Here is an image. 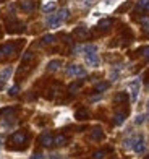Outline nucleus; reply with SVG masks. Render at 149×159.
Returning <instances> with one entry per match:
<instances>
[{
	"instance_id": "nucleus-1",
	"label": "nucleus",
	"mask_w": 149,
	"mask_h": 159,
	"mask_svg": "<svg viewBox=\"0 0 149 159\" xmlns=\"http://www.w3.org/2000/svg\"><path fill=\"white\" fill-rule=\"evenodd\" d=\"M131 149L134 151V153H138V154H143L144 151H146V141H144V138L141 135L134 136V141H133Z\"/></svg>"
},
{
	"instance_id": "nucleus-2",
	"label": "nucleus",
	"mask_w": 149,
	"mask_h": 159,
	"mask_svg": "<svg viewBox=\"0 0 149 159\" xmlns=\"http://www.w3.org/2000/svg\"><path fill=\"white\" fill-rule=\"evenodd\" d=\"M67 75L68 76L83 78V76H86V70H84L81 65H70V67L67 68Z\"/></svg>"
},
{
	"instance_id": "nucleus-3",
	"label": "nucleus",
	"mask_w": 149,
	"mask_h": 159,
	"mask_svg": "<svg viewBox=\"0 0 149 159\" xmlns=\"http://www.w3.org/2000/svg\"><path fill=\"white\" fill-rule=\"evenodd\" d=\"M84 60H86V63L89 65V67H99V63H101V59H99L97 52H91V54H84Z\"/></svg>"
},
{
	"instance_id": "nucleus-4",
	"label": "nucleus",
	"mask_w": 149,
	"mask_h": 159,
	"mask_svg": "<svg viewBox=\"0 0 149 159\" xmlns=\"http://www.w3.org/2000/svg\"><path fill=\"white\" fill-rule=\"evenodd\" d=\"M46 23H47L49 28H59L63 23V18L59 15V13H55V15H50V16L46 20Z\"/></svg>"
},
{
	"instance_id": "nucleus-5",
	"label": "nucleus",
	"mask_w": 149,
	"mask_h": 159,
	"mask_svg": "<svg viewBox=\"0 0 149 159\" xmlns=\"http://www.w3.org/2000/svg\"><path fill=\"white\" fill-rule=\"evenodd\" d=\"M138 94H139V80H134V81L130 83V98L133 102H136Z\"/></svg>"
},
{
	"instance_id": "nucleus-6",
	"label": "nucleus",
	"mask_w": 149,
	"mask_h": 159,
	"mask_svg": "<svg viewBox=\"0 0 149 159\" xmlns=\"http://www.w3.org/2000/svg\"><path fill=\"white\" fill-rule=\"evenodd\" d=\"M11 73H13V68H11V67H5V68H2V70H0V81H2V83L8 81L10 76H11Z\"/></svg>"
},
{
	"instance_id": "nucleus-7",
	"label": "nucleus",
	"mask_w": 149,
	"mask_h": 159,
	"mask_svg": "<svg viewBox=\"0 0 149 159\" xmlns=\"http://www.w3.org/2000/svg\"><path fill=\"white\" fill-rule=\"evenodd\" d=\"M41 144H42V146H46V148L52 146V144H54L52 135H50V133H42V135H41Z\"/></svg>"
},
{
	"instance_id": "nucleus-8",
	"label": "nucleus",
	"mask_w": 149,
	"mask_h": 159,
	"mask_svg": "<svg viewBox=\"0 0 149 159\" xmlns=\"http://www.w3.org/2000/svg\"><path fill=\"white\" fill-rule=\"evenodd\" d=\"M34 8H36V2L34 0H24V2H21V10L23 11H33Z\"/></svg>"
},
{
	"instance_id": "nucleus-9",
	"label": "nucleus",
	"mask_w": 149,
	"mask_h": 159,
	"mask_svg": "<svg viewBox=\"0 0 149 159\" xmlns=\"http://www.w3.org/2000/svg\"><path fill=\"white\" fill-rule=\"evenodd\" d=\"M91 140H94V141L104 140V132H102L101 128H94L93 132H91Z\"/></svg>"
},
{
	"instance_id": "nucleus-10",
	"label": "nucleus",
	"mask_w": 149,
	"mask_h": 159,
	"mask_svg": "<svg viewBox=\"0 0 149 159\" xmlns=\"http://www.w3.org/2000/svg\"><path fill=\"white\" fill-rule=\"evenodd\" d=\"M2 54H3V57L13 55V54H15V46H13V44H5V46H2Z\"/></svg>"
},
{
	"instance_id": "nucleus-11",
	"label": "nucleus",
	"mask_w": 149,
	"mask_h": 159,
	"mask_svg": "<svg viewBox=\"0 0 149 159\" xmlns=\"http://www.w3.org/2000/svg\"><path fill=\"white\" fill-rule=\"evenodd\" d=\"M11 141H13V143H16V144L24 143V141H26V133H23V132H18V133H15V135L11 136Z\"/></svg>"
},
{
	"instance_id": "nucleus-12",
	"label": "nucleus",
	"mask_w": 149,
	"mask_h": 159,
	"mask_svg": "<svg viewBox=\"0 0 149 159\" xmlns=\"http://www.w3.org/2000/svg\"><path fill=\"white\" fill-rule=\"evenodd\" d=\"M60 65H62L60 60H50V62L47 63V70L49 71H57V70L60 68Z\"/></svg>"
},
{
	"instance_id": "nucleus-13",
	"label": "nucleus",
	"mask_w": 149,
	"mask_h": 159,
	"mask_svg": "<svg viewBox=\"0 0 149 159\" xmlns=\"http://www.w3.org/2000/svg\"><path fill=\"white\" fill-rule=\"evenodd\" d=\"M55 7H57V3L54 2V0H49V2H46L44 5H42V11H46V13H49V11H52V10H55Z\"/></svg>"
},
{
	"instance_id": "nucleus-14",
	"label": "nucleus",
	"mask_w": 149,
	"mask_h": 159,
	"mask_svg": "<svg viewBox=\"0 0 149 159\" xmlns=\"http://www.w3.org/2000/svg\"><path fill=\"white\" fill-rule=\"evenodd\" d=\"M112 23L113 21L112 20H102L101 23H99V30H102V31H107V30H110V26H112Z\"/></svg>"
},
{
	"instance_id": "nucleus-15",
	"label": "nucleus",
	"mask_w": 149,
	"mask_h": 159,
	"mask_svg": "<svg viewBox=\"0 0 149 159\" xmlns=\"http://www.w3.org/2000/svg\"><path fill=\"white\" fill-rule=\"evenodd\" d=\"M109 86H110L109 81H101V83L96 84V91H97V93H104L105 89H109Z\"/></svg>"
},
{
	"instance_id": "nucleus-16",
	"label": "nucleus",
	"mask_w": 149,
	"mask_h": 159,
	"mask_svg": "<svg viewBox=\"0 0 149 159\" xmlns=\"http://www.w3.org/2000/svg\"><path fill=\"white\" fill-rule=\"evenodd\" d=\"M83 52H84V54L97 52V46H96V44H86V46H83Z\"/></svg>"
},
{
	"instance_id": "nucleus-17",
	"label": "nucleus",
	"mask_w": 149,
	"mask_h": 159,
	"mask_svg": "<svg viewBox=\"0 0 149 159\" xmlns=\"http://www.w3.org/2000/svg\"><path fill=\"white\" fill-rule=\"evenodd\" d=\"M65 143H67V136H63V135H59L54 138V144H57V146H63Z\"/></svg>"
},
{
	"instance_id": "nucleus-18",
	"label": "nucleus",
	"mask_w": 149,
	"mask_h": 159,
	"mask_svg": "<svg viewBox=\"0 0 149 159\" xmlns=\"http://www.w3.org/2000/svg\"><path fill=\"white\" fill-rule=\"evenodd\" d=\"M125 119H126L125 114H117L115 117H113V124H115V125H122L125 122Z\"/></svg>"
},
{
	"instance_id": "nucleus-19",
	"label": "nucleus",
	"mask_w": 149,
	"mask_h": 159,
	"mask_svg": "<svg viewBox=\"0 0 149 159\" xmlns=\"http://www.w3.org/2000/svg\"><path fill=\"white\" fill-rule=\"evenodd\" d=\"M138 10H149V0H138Z\"/></svg>"
},
{
	"instance_id": "nucleus-20",
	"label": "nucleus",
	"mask_w": 149,
	"mask_h": 159,
	"mask_svg": "<svg viewBox=\"0 0 149 159\" xmlns=\"http://www.w3.org/2000/svg\"><path fill=\"white\" fill-rule=\"evenodd\" d=\"M55 42V36L54 34H47L42 38V44H54Z\"/></svg>"
},
{
	"instance_id": "nucleus-21",
	"label": "nucleus",
	"mask_w": 149,
	"mask_h": 159,
	"mask_svg": "<svg viewBox=\"0 0 149 159\" xmlns=\"http://www.w3.org/2000/svg\"><path fill=\"white\" fill-rule=\"evenodd\" d=\"M76 34L80 36V38H86V36L89 34V33H88V28H84V26H80V28H78V30H76Z\"/></svg>"
},
{
	"instance_id": "nucleus-22",
	"label": "nucleus",
	"mask_w": 149,
	"mask_h": 159,
	"mask_svg": "<svg viewBox=\"0 0 149 159\" xmlns=\"http://www.w3.org/2000/svg\"><path fill=\"white\" fill-rule=\"evenodd\" d=\"M86 117H88V111H86V109H80V111H76V119L83 120V119H86Z\"/></svg>"
},
{
	"instance_id": "nucleus-23",
	"label": "nucleus",
	"mask_w": 149,
	"mask_h": 159,
	"mask_svg": "<svg viewBox=\"0 0 149 159\" xmlns=\"http://www.w3.org/2000/svg\"><path fill=\"white\" fill-rule=\"evenodd\" d=\"M147 119V115H144V114H139L136 119H134V124L136 125H141V124H144V120Z\"/></svg>"
},
{
	"instance_id": "nucleus-24",
	"label": "nucleus",
	"mask_w": 149,
	"mask_h": 159,
	"mask_svg": "<svg viewBox=\"0 0 149 159\" xmlns=\"http://www.w3.org/2000/svg\"><path fill=\"white\" fill-rule=\"evenodd\" d=\"M126 99H128V96H126V93H120V94H117V98H115L117 102H125Z\"/></svg>"
},
{
	"instance_id": "nucleus-25",
	"label": "nucleus",
	"mask_w": 149,
	"mask_h": 159,
	"mask_svg": "<svg viewBox=\"0 0 149 159\" xmlns=\"http://www.w3.org/2000/svg\"><path fill=\"white\" fill-rule=\"evenodd\" d=\"M93 157H94V159H104V157H105V151H104V149L96 151V153L93 154Z\"/></svg>"
},
{
	"instance_id": "nucleus-26",
	"label": "nucleus",
	"mask_w": 149,
	"mask_h": 159,
	"mask_svg": "<svg viewBox=\"0 0 149 159\" xmlns=\"http://www.w3.org/2000/svg\"><path fill=\"white\" fill-rule=\"evenodd\" d=\"M59 15H60V16L63 18V21H65V20H67V18L70 16V10H68V8H62V10L59 11Z\"/></svg>"
},
{
	"instance_id": "nucleus-27",
	"label": "nucleus",
	"mask_w": 149,
	"mask_h": 159,
	"mask_svg": "<svg viewBox=\"0 0 149 159\" xmlns=\"http://www.w3.org/2000/svg\"><path fill=\"white\" fill-rule=\"evenodd\" d=\"M139 52H141V55H143L146 60H149V47H143V49L139 50Z\"/></svg>"
},
{
	"instance_id": "nucleus-28",
	"label": "nucleus",
	"mask_w": 149,
	"mask_h": 159,
	"mask_svg": "<svg viewBox=\"0 0 149 159\" xmlns=\"http://www.w3.org/2000/svg\"><path fill=\"white\" fill-rule=\"evenodd\" d=\"M18 91H20L18 86H11V88L8 89V94H10V96H16V94H18Z\"/></svg>"
},
{
	"instance_id": "nucleus-29",
	"label": "nucleus",
	"mask_w": 149,
	"mask_h": 159,
	"mask_svg": "<svg viewBox=\"0 0 149 159\" xmlns=\"http://www.w3.org/2000/svg\"><path fill=\"white\" fill-rule=\"evenodd\" d=\"M80 86H81V81H76V83H73L72 86H70V93H75L78 88H80Z\"/></svg>"
},
{
	"instance_id": "nucleus-30",
	"label": "nucleus",
	"mask_w": 149,
	"mask_h": 159,
	"mask_svg": "<svg viewBox=\"0 0 149 159\" xmlns=\"http://www.w3.org/2000/svg\"><path fill=\"white\" fill-rule=\"evenodd\" d=\"M118 75H120V71H118V70H112V73H110V80H112V81H115V80L118 78Z\"/></svg>"
},
{
	"instance_id": "nucleus-31",
	"label": "nucleus",
	"mask_w": 149,
	"mask_h": 159,
	"mask_svg": "<svg viewBox=\"0 0 149 159\" xmlns=\"http://www.w3.org/2000/svg\"><path fill=\"white\" fill-rule=\"evenodd\" d=\"M31 59H33V54H31V52H26L24 57H23V62H29Z\"/></svg>"
},
{
	"instance_id": "nucleus-32",
	"label": "nucleus",
	"mask_w": 149,
	"mask_h": 159,
	"mask_svg": "<svg viewBox=\"0 0 149 159\" xmlns=\"http://www.w3.org/2000/svg\"><path fill=\"white\" fill-rule=\"evenodd\" d=\"M29 159H44V154H41V153H36V154H33Z\"/></svg>"
},
{
	"instance_id": "nucleus-33",
	"label": "nucleus",
	"mask_w": 149,
	"mask_h": 159,
	"mask_svg": "<svg viewBox=\"0 0 149 159\" xmlns=\"http://www.w3.org/2000/svg\"><path fill=\"white\" fill-rule=\"evenodd\" d=\"M2 57H3V54H2V47H0V59H2Z\"/></svg>"
},
{
	"instance_id": "nucleus-34",
	"label": "nucleus",
	"mask_w": 149,
	"mask_h": 159,
	"mask_svg": "<svg viewBox=\"0 0 149 159\" xmlns=\"http://www.w3.org/2000/svg\"><path fill=\"white\" fill-rule=\"evenodd\" d=\"M147 109H149V101H147Z\"/></svg>"
},
{
	"instance_id": "nucleus-35",
	"label": "nucleus",
	"mask_w": 149,
	"mask_h": 159,
	"mask_svg": "<svg viewBox=\"0 0 149 159\" xmlns=\"http://www.w3.org/2000/svg\"><path fill=\"white\" fill-rule=\"evenodd\" d=\"M146 159H149V156H147V157H146Z\"/></svg>"
}]
</instances>
